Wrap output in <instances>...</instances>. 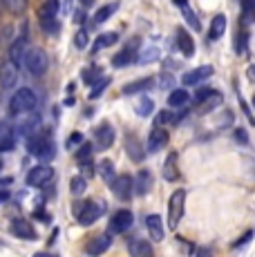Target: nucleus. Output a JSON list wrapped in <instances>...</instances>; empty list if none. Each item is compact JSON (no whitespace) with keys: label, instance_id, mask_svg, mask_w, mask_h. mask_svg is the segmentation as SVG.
Returning a JSON list of instances; mask_svg holds the SVG:
<instances>
[{"label":"nucleus","instance_id":"obj_1","mask_svg":"<svg viewBox=\"0 0 255 257\" xmlns=\"http://www.w3.org/2000/svg\"><path fill=\"white\" fill-rule=\"evenodd\" d=\"M23 65L32 76H43L47 72V67H50V56L41 47H29L25 56H23Z\"/></svg>","mask_w":255,"mask_h":257},{"label":"nucleus","instance_id":"obj_2","mask_svg":"<svg viewBox=\"0 0 255 257\" xmlns=\"http://www.w3.org/2000/svg\"><path fill=\"white\" fill-rule=\"evenodd\" d=\"M27 150L29 155L38 157V159H54V155H56V148H54V139L50 135H38V132H34V135H29V141H27Z\"/></svg>","mask_w":255,"mask_h":257},{"label":"nucleus","instance_id":"obj_3","mask_svg":"<svg viewBox=\"0 0 255 257\" xmlns=\"http://www.w3.org/2000/svg\"><path fill=\"white\" fill-rule=\"evenodd\" d=\"M103 212H105V204L103 201H78L74 206V215L81 226H92Z\"/></svg>","mask_w":255,"mask_h":257},{"label":"nucleus","instance_id":"obj_4","mask_svg":"<svg viewBox=\"0 0 255 257\" xmlns=\"http://www.w3.org/2000/svg\"><path fill=\"white\" fill-rule=\"evenodd\" d=\"M38 105V98L34 90H29V87H21V90H16V94L12 96V101H9V110H12V114H23V112H34Z\"/></svg>","mask_w":255,"mask_h":257},{"label":"nucleus","instance_id":"obj_5","mask_svg":"<svg viewBox=\"0 0 255 257\" xmlns=\"http://www.w3.org/2000/svg\"><path fill=\"white\" fill-rule=\"evenodd\" d=\"M184 206H186V190H175L170 195L168 201V230H175L179 226V219L184 215Z\"/></svg>","mask_w":255,"mask_h":257},{"label":"nucleus","instance_id":"obj_6","mask_svg":"<svg viewBox=\"0 0 255 257\" xmlns=\"http://www.w3.org/2000/svg\"><path fill=\"white\" fill-rule=\"evenodd\" d=\"M52 179H54V168L41 164V166H34L32 170L27 172L25 184H27L29 188H43V186L47 184V181H52Z\"/></svg>","mask_w":255,"mask_h":257},{"label":"nucleus","instance_id":"obj_7","mask_svg":"<svg viewBox=\"0 0 255 257\" xmlns=\"http://www.w3.org/2000/svg\"><path fill=\"white\" fill-rule=\"evenodd\" d=\"M132 221H135V215H132V210H128V208L116 210L114 215H112V219H110L107 233H110V235H121V233H125V230L132 226Z\"/></svg>","mask_w":255,"mask_h":257},{"label":"nucleus","instance_id":"obj_8","mask_svg":"<svg viewBox=\"0 0 255 257\" xmlns=\"http://www.w3.org/2000/svg\"><path fill=\"white\" fill-rule=\"evenodd\" d=\"M139 45H141V41L139 38H130L128 41V45H125V49H121L119 54H114V58H112V65L114 67H128L130 63H135L137 61V49H139Z\"/></svg>","mask_w":255,"mask_h":257},{"label":"nucleus","instance_id":"obj_9","mask_svg":"<svg viewBox=\"0 0 255 257\" xmlns=\"http://www.w3.org/2000/svg\"><path fill=\"white\" fill-rule=\"evenodd\" d=\"M110 188L121 201H128L132 197V192H135V179L130 175H119L110 181Z\"/></svg>","mask_w":255,"mask_h":257},{"label":"nucleus","instance_id":"obj_10","mask_svg":"<svg viewBox=\"0 0 255 257\" xmlns=\"http://www.w3.org/2000/svg\"><path fill=\"white\" fill-rule=\"evenodd\" d=\"M18 67L12 61L0 63V87L3 90H14L18 85Z\"/></svg>","mask_w":255,"mask_h":257},{"label":"nucleus","instance_id":"obj_11","mask_svg":"<svg viewBox=\"0 0 255 257\" xmlns=\"http://www.w3.org/2000/svg\"><path fill=\"white\" fill-rule=\"evenodd\" d=\"M168 146V130H164L161 125H157L150 130V135H148V143H146V150L148 152H159V150H164V148Z\"/></svg>","mask_w":255,"mask_h":257},{"label":"nucleus","instance_id":"obj_12","mask_svg":"<svg viewBox=\"0 0 255 257\" xmlns=\"http://www.w3.org/2000/svg\"><path fill=\"white\" fill-rule=\"evenodd\" d=\"M9 233L14 237H18V239H36V230H34V226L29 224L27 219H12V224H9Z\"/></svg>","mask_w":255,"mask_h":257},{"label":"nucleus","instance_id":"obj_13","mask_svg":"<svg viewBox=\"0 0 255 257\" xmlns=\"http://www.w3.org/2000/svg\"><path fill=\"white\" fill-rule=\"evenodd\" d=\"M94 141H96V148L107 150V148L114 143V127H112L110 123H101L94 130Z\"/></svg>","mask_w":255,"mask_h":257},{"label":"nucleus","instance_id":"obj_14","mask_svg":"<svg viewBox=\"0 0 255 257\" xmlns=\"http://www.w3.org/2000/svg\"><path fill=\"white\" fill-rule=\"evenodd\" d=\"M208 76H213V67H210V65H202V67H195V70L186 72L184 78H181V83H184L186 87H188V85H197V83H202L204 78H208Z\"/></svg>","mask_w":255,"mask_h":257},{"label":"nucleus","instance_id":"obj_15","mask_svg":"<svg viewBox=\"0 0 255 257\" xmlns=\"http://www.w3.org/2000/svg\"><path fill=\"white\" fill-rule=\"evenodd\" d=\"M110 244H112L110 233L96 235V237H92V239L87 241V246H85V253H87V255H101V253H105V250L110 248Z\"/></svg>","mask_w":255,"mask_h":257},{"label":"nucleus","instance_id":"obj_16","mask_svg":"<svg viewBox=\"0 0 255 257\" xmlns=\"http://www.w3.org/2000/svg\"><path fill=\"white\" fill-rule=\"evenodd\" d=\"M7 52H9V61H12L14 65L23 63V56H25V52H27V36H16L12 41V45L7 47Z\"/></svg>","mask_w":255,"mask_h":257},{"label":"nucleus","instance_id":"obj_17","mask_svg":"<svg viewBox=\"0 0 255 257\" xmlns=\"http://www.w3.org/2000/svg\"><path fill=\"white\" fill-rule=\"evenodd\" d=\"M153 85H155V78L144 76V78H137V81L123 85L121 87V94H125V96H130V94H144V92H148Z\"/></svg>","mask_w":255,"mask_h":257},{"label":"nucleus","instance_id":"obj_18","mask_svg":"<svg viewBox=\"0 0 255 257\" xmlns=\"http://www.w3.org/2000/svg\"><path fill=\"white\" fill-rule=\"evenodd\" d=\"M153 188V172L150 170H139L135 177V192L137 195H148Z\"/></svg>","mask_w":255,"mask_h":257},{"label":"nucleus","instance_id":"obj_19","mask_svg":"<svg viewBox=\"0 0 255 257\" xmlns=\"http://www.w3.org/2000/svg\"><path fill=\"white\" fill-rule=\"evenodd\" d=\"M146 228H148V233H150V239H155V241L164 239V221H161L159 215H148Z\"/></svg>","mask_w":255,"mask_h":257},{"label":"nucleus","instance_id":"obj_20","mask_svg":"<svg viewBox=\"0 0 255 257\" xmlns=\"http://www.w3.org/2000/svg\"><path fill=\"white\" fill-rule=\"evenodd\" d=\"M16 146V135L12 132V127L7 123H0V152H9Z\"/></svg>","mask_w":255,"mask_h":257},{"label":"nucleus","instance_id":"obj_21","mask_svg":"<svg viewBox=\"0 0 255 257\" xmlns=\"http://www.w3.org/2000/svg\"><path fill=\"white\" fill-rule=\"evenodd\" d=\"M164 179H166V181H177V179H179L177 152H170V155H168V159L164 161Z\"/></svg>","mask_w":255,"mask_h":257},{"label":"nucleus","instance_id":"obj_22","mask_svg":"<svg viewBox=\"0 0 255 257\" xmlns=\"http://www.w3.org/2000/svg\"><path fill=\"white\" fill-rule=\"evenodd\" d=\"M177 43H179V49H181L184 56L190 58L195 54V41H193V36H190L186 29H177Z\"/></svg>","mask_w":255,"mask_h":257},{"label":"nucleus","instance_id":"obj_23","mask_svg":"<svg viewBox=\"0 0 255 257\" xmlns=\"http://www.w3.org/2000/svg\"><path fill=\"white\" fill-rule=\"evenodd\" d=\"M224 32H226V16H224V14H217V16L213 18V23H210L208 41H217V38H222Z\"/></svg>","mask_w":255,"mask_h":257},{"label":"nucleus","instance_id":"obj_24","mask_svg":"<svg viewBox=\"0 0 255 257\" xmlns=\"http://www.w3.org/2000/svg\"><path fill=\"white\" fill-rule=\"evenodd\" d=\"M128 250H130L135 257H148V255H153V246H150L146 239H132V241H128Z\"/></svg>","mask_w":255,"mask_h":257},{"label":"nucleus","instance_id":"obj_25","mask_svg":"<svg viewBox=\"0 0 255 257\" xmlns=\"http://www.w3.org/2000/svg\"><path fill=\"white\" fill-rule=\"evenodd\" d=\"M61 12V3L58 0H45L38 9V18L41 21H50V18H56V14Z\"/></svg>","mask_w":255,"mask_h":257},{"label":"nucleus","instance_id":"obj_26","mask_svg":"<svg viewBox=\"0 0 255 257\" xmlns=\"http://www.w3.org/2000/svg\"><path fill=\"white\" fill-rule=\"evenodd\" d=\"M116 41H119V34H116V32H105V34H101V36L94 41V45H92V54H96V52H101V49L114 45Z\"/></svg>","mask_w":255,"mask_h":257},{"label":"nucleus","instance_id":"obj_27","mask_svg":"<svg viewBox=\"0 0 255 257\" xmlns=\"http://www.w3.org/2000/svg\"><path fill=\"white\" fill-rule=\"evenodd\" d=\"M222 103V94L219 92H213L208 98H204V101H199L197 103V112L199 114H208V112H213L215 107Z\"/></svg>","mask_w":255,"mask_h":257},{"label":"nucleus","instance_id":"obj_28","mask_svg":"<svg viewBox=\"0 0 255 257\" xmlns=\"http://www.w3.org/2000/svg\"><path fill=\"white\" fill-rule=\"evenodd\" d=\"M125 150H128V157H130L132 161H144V157H146V152H141V146H139V139L137 137H128L125 139Z\"/></svg>","mask_w":255,"mask_h":257},{"label":"nucleus","instance_id":"obj_29","mask_svg":"<svg viewBox=\"0 0 255 257\" xmlns=\"http://www.w3.org/2000/svg\"><path fill=\"white\" fill-rule=\"evenodd\" d=\"M116 7H119V5H116V3H110V5H103V7H99V9H96V14H94V16H92V21H94V25L105 23L107 18H110L112 14L116 12Z\"/></svg>","mask_w":255,"mask_h":257},{"label":"nucleus","instance_id":"obj_30","mask_svg":"<svg viewBox=\"0 0 255 257\" xmlns=\"http://www.w3.org/2000/svg\"><path fill=\"white\" fill-rule=\"evenodd\" d=\"M181 16H184L186 25H190V29H193V32H202V23H199V18L193 14V9L188 7V3L181 5Z\"/></svg>","mask_w":255,"mask_h":257},{"label":"nucleus","instance_id":"obj_31","mask_svg":"<svg viewBox=\"0 0 255 257\" xmlns=\"http://www.w3.org/2000/svg\"><path fill=\"white\" fill-rule=\"evenodd\" d=\"M188 98H190V94L179 87V90H173L168 94V105L170 107H181V105H186V103H188Z\"/></svg>","mask_w":255,"mask_h":257},{"label":"nucleus","instance_id":"obj_32","mask_svg":"<svg viewBox=\"0 0 255 257\" xmlns=\"http://www.w3.org/2000/svg\"><path fill=\"white\" fill-rule=\"evenodd\" d=\"M155 112V101L150 96H141L139 98V103H137V114L139 116H150Z\"/></svg>","mask_w":255,"mask_h":257},{"label":"nucleus","instance_id":"obj_33","mask_svg":"<svg viewBox=\"0 0 255 257\" xmlns=\"http://www.w3.org/2000/svg\"><path fill=\"white\" fill-rule=\"evenodd\" d=\"M96 170H99V175L107 181V184H110V181L114 179V164H112L110 159H103L101 164H99V168H96Z\"/></svg>","mask_w":255,"mask_h":257},{"label":"nucleus","instance_id":"obj_34","mask_svg":"<svg viewBox=\"0 0 255 257\" xmlns=\"http://www.w3.org/2000/svg\"><path fill=\"white\" fill-rule=\"evenodd\" d=\"M14 38H16V32H14L12 25H5V27H0V49L12 45Z\"/></svg>","mask_w":255,"mask_h":257},{"label":"nucleus","instance_id":"obj_35","mask_svg":"<svg viewBox=\"0 0 255 257\" xmlns=\"http://www.w3.org/2000/svg\"><path fill=\"white\" fill-rule=\"evenodd\" d=\"M107 85H110V78H107V76H101L96 83H92V92H90V98H92V101H96V98H99L101 94L105 92Z\"/></svg>","mask_w":255,"mask_h":257},{"label":"nucleus","instance_id":"obj_36","mask_svg":"<svg viewBox=\"0 0 255 257\" xmlns=\"http://www.w3.org/2000/svg\"><path fill=\"white\" fill-rule=\"evenodd\" d=\"M92 143H81L78 146V150H76V161L78 164H83V161H90L92 159Z\"/></svg>","mask_w":255,"mask_h":257},{"label":"nucleus","instance_id":"obj_37","mask_svg":"<svg viewBox=\"0 0 255 257\" xmlns=\"http://www.w3.org/2000/svg\"><path fill=\"white\" fill-rule=\"evenodd\" d=\"M85 188H87V181H85V177H74V179L70 181V190H72V195H83L85 192Z\"/></svg>","mask_w":255,"mask_h":257},{"label":"nucleus","instance_id":"obj_38","mask_svg":"<svg viewBox=\"0 0 255 257\" xmlns=\"http://www.w3.org/2000/svg\"><path fill=\"white\" fill-rule=\"evenodd\" d=\"M99 78H101L99 67H87V70H83V83H85V85H92V83H96Z\"/></svg>","mask_w":255,"mask_h":257},{"label":"nucleus","instance_id":"obj_39","mask_svg":"<svg viewBox=\"0 0 255 257\" xmlns=\"http://www.w3.org/2000/svg\"><path fill=\"white\" fill-rule=\"evenodd\" d=\"M87 43H90V36H87L85 29H78V32L74 34V47L76 49H85Z\"/></svg>","mask_w":255,"mask_h":257},{"label":"nucleus","instance_id":"obj_40","mask_svg":"<svg viewBox=\"0 0 255 257\" xmlns=\"http://www.w3.org/2000/svg\"><path fill=\"white\" fill-rule=\"evenodd\" d=\"M7 3H9V7H12V12L16 14V16H23V14L27 12L29 0H7Z\"/></svg>","mask_w":255,"mask_h":257},{"label":"nucleus","instance_id":"obj_41","mask_svg":"<svg viewBox=\"0 0 255 257\" xmlns=\"http://www.w3.org/2000/svg\"><path fill=\"white\" fill-rule=\"evenodd\" d=\"M155 123H157V125H166V123H175V112H170V110H161L159 114L155 116Z\"/></svg>","mask_w":255,"mask_h":257},{"label":"nucleus","instance_id":"obj_42","mask_svg":"<svg viewBox=\"0 0 255 257\" xmlns=\"http://www.w3.org/2000/svg\"><path fill=\"white\" fill-rule=\"evenodd\" d=\"M157 58H159V49L153 47V49H148V52H144L141 56H137V61L144 63V65H146V63H155Z\"/></svg>","mask_w":255,"mask_h":257},{"label":"nucleus","instance_id":"obj_43","mask_svg":"<svg viewBox=\"0 0 255 257\" xmlns=\"http://www.w3.org/2000/svg\"><path fill=\"white\" fill-rule=\"evenodd\" d=\"M246 41H248V34L246 32H242V34L237 32V38H235V52L237 54L246 52Z\"/></svg>","mask_w":255,"mask_h":257},{"label":"nucleus","instance_id":"obj_44","mask_svg":"<svg viewBox=\"0 0 255 257\" xmlns=\"http://www.w3.org/2000/svg\"><path fill=\"white\" fill-rule=\"evenodd\" d=\"M159 78H161V81H159L161 90H170V87L175 85V76H173V74H161Z\"/></svg>","mask_w":255,"mask_h":257},{"label":"nucleus","instance_id":"obj_45","mask_svg":"<svg viewBox=\"0 0 255 257\" xmlns=\"http://www.w3.org/2000/svg\"><path fill=\"white\" fill-rule=\"evenodd\" d=\"M253 239V230H248V233H244L242 237H239V239L237 241H235V244H233V250H237V248H244V246H246L248 244V241H251Z\"/></svg>","mask_w":255,"mask_h":257},{"label":"nucleus","instance_id":"obj_46","mask_svg":"<svg viewBox=\"0 0 255 257\" xmlns=\"http://www.w3.org/2000/svg\"><path fill=\"white\" fill-rule=\"evenodd\" d=\"M81 143H83V135H81V132H74V135H72L70 139H67L65 146H67V150H74V148H76V146H81Z\"/></svg>","mask_w":255,"mask_h":257},{"label":"nucleus","instance_id":"obj_47","mask_svg":"<svg viewBox=\"0 0 255 257\" xmlns=\"http://www.w3.org/2000/svg\"><path fill=\"white\" fill-rule=\"evenodd\" d=\"M239 107H242V112H244V114H246L248 123H251V125H255V116L251 114V107H248L246 103H244V98H242V96H239Z\"/></svg>","mask_w":255,"mask_h":257},{"label":"nucleus","instance_id":"obj_48","mask_svg":"<svg viewBox=\"0 0 255 257\" xmlns=\"http://www.w3.org/2000/svg\"><path fill=\"white\" fill-rule=\"evenodd\" d=\"M43 29H45V32H54V34H56V32H58V23H56V18L43 21Z\"/></svg>","mask_w":255,"mask_h":257},{"label":"nucleus","instance_id":"obj_49","mask_svg":"<svg viewBox=\"0 0 255 257\" xmlns=\"http://www.w3.org/2000/svg\"><path fill=\"white\" fill-rule=\"evenodd\" d=\"M213 92H215V90H210V87H204V90H197V94H195V103H199V101H204V98H208Z\"/></svg>","mask_w":255,"mask_h":257},{"label":"nucleus","instance_id":"obj_50","mask_svg":"<svg viewBox=\"0 0 255 257\" xmlns=\"http://www.w3.org/2000/svg\"><path fill=\"white\" fill-rule=\"evenodd\" d=\"M233 137H235V141H239V143H248V135H246V130H242V127H237V130L233 132Z\"/></svg>","mask_w":255,"mask_h":257},{"label":"nucleus","instance_id":"obj_51","mask_svg":"<svg viewBox=\"0 0 255 257\" xmlns=\"http://www.w3.org/2000/svg\"><path fill=\"white\" fill-rule=\"evenodd\" d=\"M81 172H83V177H92V175H94V166H92L90 161H83V164H81Z\"/></svg>","mask_w":255,"mask_h":257},{"label":"nucleus","instance_id":"obj_52","mask_svg":"<svg viewBox=\"0 0 255 257\" xmlns=\"http://www.w3.org/2000/svg\"><path fill=\"white\" fill-rule=\"evenodd\" d=\"M242 12L244 14H255V0H242Z\"/></svg>","mask_w":255,"mask_h":257},{"label":"nucleus","instance_id":"obj_53","mask_svg":"<svg viewBox=\"0 0 255 257\" xmlns=\"http://www.w3.org/2000/svg\"><path fill=\"white\" fill-rule=\"evenodd\" d=\"M72 5H74V0H63V12H65V14H70L72 12Z\"/></svg>","mask_w":255,"mask_h":257},{"label":"nucleus","instance_id":"obj_54","mask_svg":"<svg viewBox=\"0 0 255 257\" xmlns=\"http://www.w3.org/2000/svg\"><path fill=\"white\" fill-rule=\"evenodd\" d=\"M12 199V192L9 190H0V204H5V201Z\"/></svg>","mask_w":255,"mask_h":257},{"label":"nucleus","instance_id":"obj_55","mask_svg":"<svg viewBox=\"0 0 255 257\" xmlns=\"http://www.w3.org/2000/svg\"><path fill=\"white\" fill-rule=\"evenodd\" d=\"M246 76L251 78V81H255V65H251V67L246 70Z\"/></svg>","mask_w":255,"mask_h":257},{"label":"nucleus","instance_id":"obj_56","mask_svg":"<svg viewBox=\"0 0 255 257\" xmlns=\"http://www.w3.org/2000/svg\"><path fill=\"white\" fill-rule=\"evenodd\" d=\"M173 3L177 5V7H181V5H186V3H188V0H173Z\"/></svg>","mask_w":255,"mask_h":257},{"label":"nucleus","instance_id":"obj_57","mask_svg":"<svg viewBox=\"0 0 255 257\" xmlns=\"http://www.w3.org/2000/svg\"><path fill=\"white\" fill-rule=\"evenodd\" d=\"M3 166H5V164H3V159H0V170H3Z\"/></svg>","mask_w":255,"mask_h":257},{"label":"nucleus","instance_id":"obj_58","mask_svg":"<svg viewBox=\"0 0 255 257\" xmlns=\"http://www.w3.org/2000/svg\"><path fill=\"white\" fill-rule=\"evenodd\" d=\"M253 107H255V94H253Z\"/></svg>","mask_w":255,"mask_h":257},{"label":"nucleus","instance_id":"obj_59","mask_svg":"<svg viewBox=\"0 0 255 257\" xmlns=\"http://www.w3.org/2000/svg\"><path fill=\"white\" fill-rule=\"evenodd\" d=\"M5 3H7V0H0V5H5Z\"/></svg>","mask_w":255,"mask_h":257},{"label":"nucleus","instance_id":"obj_60","mask_svg":"<svg viewBox=\"0 0 255 257\" xmlns=\"http://www.w3.org/2000/svg\"><path fill=\"white\" fill-rule=\"evenodd\" d=\"M85 3H90V0H85Z\"/></svg>","mask_w":255,"mask_h":257}]
</instances>
